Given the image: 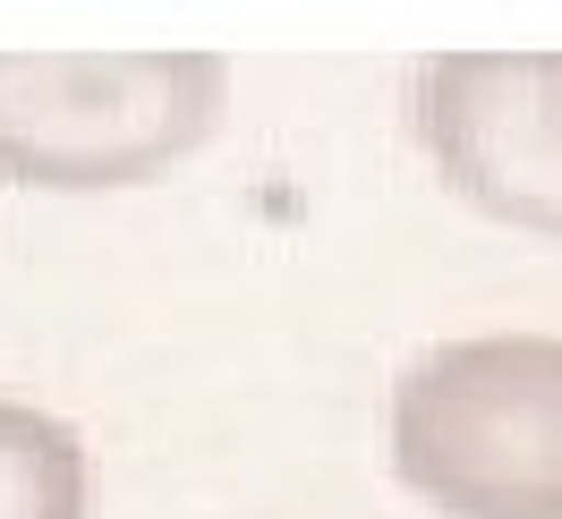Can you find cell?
Segmentation results:
<instances>
[{
  "label": "cell",
  "instance_id": "obj_4",
  "mask_svg": "<svg viewBox=\"0 0 562 519\" xmlns=\"http://www.w3.org/2000/svg\"><path fill=\"white\" fill-rule=\"evenodd\" d=\"M94 460L52 409L0 400V519H86Z\"/></svg>",
  "mask_w": 562,
  "mask_h": 519
},
{
  "label": "cell",
  "instance_id": "obj_1",
  "mask_svg": "<svg viewBox=\"0 0 562 519\" xmlns=\"http://www.w3.org/2000/svg\"><path fill=\"white\" fill-rule=\"evenodd\" d=\"M392 477L443 519H562V341L426 349L392 383Z\"/></svg>",
  "mask_w": 562,
  "mask_h": 519
},
{
  "label": "cell",
  "instance_id": "obj_2",
  "mask_svg": "<svg viewBox=\"0 0 562 519\" xmlns=\"http://www.w3.org/2000/svg\"><path fill=\"white\" fill-rule=\"evenodd\" d=\"M231 60L213 52H0V179L137 188L222 137Z\"/></svg>",
  "mask_w": 562,
  "mask_h": 519
},
{
  "label": "cell",
  "instance_id": "obj_3",
  "mask_svg": "<svg viewBox=\"0 0 562 519\" xmlns=\"http://www.w3.org/2000/svg\"><path fill=\"white\" fill-rule=\"evenodd\" d=\"M418 137L469 213L562 239V52H443V60H426Z\"/></svg>",
  "mask_w": 562,
  "mask_h": 519
}]
</instances>
